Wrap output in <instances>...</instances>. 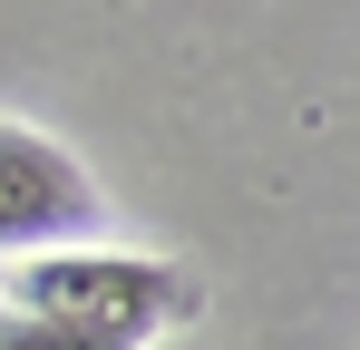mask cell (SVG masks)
<instances>
[{
  "instance_id": "cell-1",
  "label": "cell",
  "mask_w": 360,
  "mask_h": 350,
  "mask_svg": "<svg viewBox=\"0 0 360 350\" xmlns=\"http://www.w3.org/2000/svg\"><path fill=\"white\" fill-rule=\"evenodd\" d=\"M10 311H39V321H78V331H127V341H146L156 321L195 311V283L166 273V263H146V253H88V243H68V253H39V263L10 273Z\"/></svg>"
},
{
  "instance_id": "cell-2",
  "label": "cell",
  "mask_w": 360,
  "mask_h": 350,
  "mask_svg": "<svg viewBox=\"0 0 360 350\" xmlns=\"http://www.w3.org/2000/svg\"><path fill=\"white\" fill-rule=\"evenodd\" d=\"M98 185L88 166L49 146V136H30V127H0V243H20V253H68V243H88L98 233Z\"/></svg>"
},
{
  "instance_id": "cell-3",
  "label": "cell",
  "mask_w": 360,
  "mask_h": 350,
  "mask_svg": "<svg viewBox=\"0 0 360 350\" xmlns=\"http://www.w3.org/2000/svg\"><path fill=\"white\" fill-rule=\"evenodd\" d=\"M0 350H136L127 331H78V321H39V311H10L0 302Z\"/></svg>"
}]
</instances>
